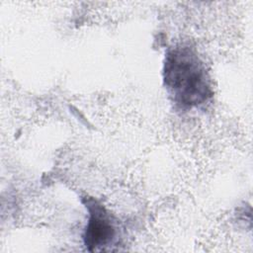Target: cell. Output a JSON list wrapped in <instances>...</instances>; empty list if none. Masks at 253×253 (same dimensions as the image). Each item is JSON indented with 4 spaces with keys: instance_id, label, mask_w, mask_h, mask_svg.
<instances>
[{
    "instance_id": "7a4b0ae2",
    "label": "cell",
    "mask_w": 253,
    "mask_h": 253,
    "mask_svg": "<svg viewBox=\"0 0 253 253\" xmlns=\"http://www.w3.org/2000/svg\"><path fill=\"white\" fill-rule=\"evenodd\" d=\"M89 211L90 218L84 239L86 246L92 250V248L96 249L111 242L115 234V228L108 213L102 207L94 204L91 208L89 206Z\"/></svg>"
},
{
    "instance_id": "6da1fadb",
    "label": "cell",
    "mask_w": 253,
    "mask_h": 253,
    "mask_svg": "<svg viewBox=\"0 0 253 253\" xmlns=\"http://www.w3.org/2000/svg\"><path fill=\"white\" fill-rule=\"evenodd\" d=\"M164 79L174 100L182 106L200 105L210 96L205 66L189 48H177L168 53Z\"/></svg>"
}]
</instances>
